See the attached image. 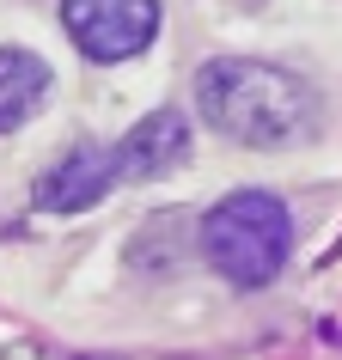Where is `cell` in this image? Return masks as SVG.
I'll list each match as a JSON object with an SVG mask.
<instances>
[{"mask_svg":"<svg viewBox=\"0 0 342 360\" xmlns=\"http://www.w3.org/2000/svg\"><path fill=\"white\" fill-rule=\"evenodd\" d=\"M196 116L239 147H300L324 122L312 79L257 56H214L196 74Z\"/></svg>","mask_w":342,"mask_h":360,"instance_id":"cell-1","label":"cell"},{"mask_svg":"<svg viewBox=\"0 0 342 360\" xmlns=\"http://www.w3.org/2000/svg\"><path fill=\"white\" fill-rule=\"evenodd\" d=\"M190 159V116L184 110H147L134 122L122 141H116V171L129 177V184H153V177H165Z\"/></svg>","mask_w":342,"mask_h":360,"instance_id":"cell-5","label":"cell"},{"mask_svg":"<svg viewBox=\"0 0 342 360\" xmlns=\"http://www.w3.org/2000/svg\"><path fill=\"white\" fill-rule=\"evenodd\" d=\"M202 257L232 287H269L293 257V214L275 190H232L202 220Z\"/></svg>","mask_w":342,"mask_h":360,"instance_id":"cell-2","label":"cell"},{"mask_svg":"<svg viewBox=\"0 0 342 360\" xmlns=\"http://www.w3.org/2000/svg\"><path fill=\"white\" fill-rule=\"evenodd\" d=\"M116 184H122V171H116V147L80 141L74 153H61L56 165L37 177L31 202H37L43 214H86V208H98Z\"/></svg>","mask_w":342,"mask_h":360,"instance_id":"cell-4","label":"cell"},{"mask_svg":"<svg viewBox=\"0 0 342 360\" xmlns=\"http://www.w3.org/2000/svg\"><path fill=\"white\" fill-rule=\"evenodd\" d=\"M61 25L86 61L110 68L159 37V0H61Z\"/></svg>","mask_w":342,"mask_h":360,"instance_id":"cell-3","label":"cell"},{"mask_svg":"<svg viewBox=\"0 0 342 360\" xmlns=\"http://www.w3.org/2000/svg\"><path fill=\"white\" fill-rule=\"evenodd\" d=\"M49 61L31 56V49H0V134L25 129L31 116L43 110V98H49Z\"/></svg>","mask_w":342,"mask_h":360,"instance_id":"cell-6","label":"cell"}]
</instances>
